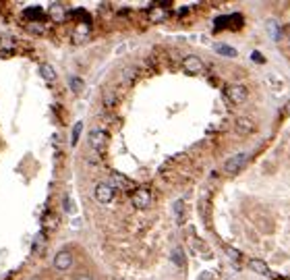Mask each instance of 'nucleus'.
<instances>
[{
	"label": "nucleus",
	"mask_w": 290,
	"mask_h": 280,
	"mask_svg": "<svg viewBox=\"0 0 290 280\" xmlns=\"http://www.w3.org/2000/svg\"><path fill=\"white\" fill-rule=\"evenodd\" d=\"M247 162H249V154L247 152H239V154L230 156V158L224 162V170L228 175H237V173H240V170L247 166Z\"/></svg>",
	"instance_id": "f257e3e1"
},
{
	"label": "nucleus",
	"mask_w": 290,
	"mask_h": 280,
	"mask_svg": "<svg viewBox=\"0 0 290 280\" xmlns=\"http://www.w3.org/2000/svg\"><path fill=\"white\" fill-rule=\"evenodd\" d=\"M114 187L110 183H98L96 189H93V197H96L98 204H110L114 199Z\"/></svg>",
	"instance_id": "f03ea898"
},
{
	"label": "nucleus",
	"mask_w": 290,
	"mask_h": 280,
	"mask_svg": "<svg viewBox=\"0 0 290 280\" xmlns=\"http://www.w3.org/2000/svg\"><path fill=\"white\" fill-rule=\"evenodd\" d=\"M247 96H249V91L242 83H232L226 88V98H228L232 104H242L247 100Z\"/></svg>",
	"instance_id": "7ed1b4c3"
},
{
	"label": "nucleus",
	"mask_w": 290,
	"mask_h": 280,
	"mask_svg": "<svg viewBox=\"0 0 290 280\" xmlns=\"http://www.w3.org/2000/svg\"><path fill=\"white\" fill-rule=\"evenodd\" d=\"M131 201L137 210H147L152 204V191L145 189V187H139V189H135V193H133Z\"/></svg>",
	"instance_id": "20e7f679"
},
{
	"label": "nucleus",
	"mask_w": 290,
	"mask_h": 280,
	"mask_svg": "<svg viewBox=\"0 0 290 280\" xmlns=\"http://www.w3.org/2000/svg\"><path fill=\"white\" fill-rule=\"evenodd\" d=\"M68 268H73V253H70L68 249H60V251L54 255V270L67 272Z\"/></svg>",
	"instance_id": "39448f33"
},
{
	"label": "nucleus",
	"mask_w": 290,
	"mask_h": 280,
	"mask_svg": "<svg viewBox=\"0 0 290 280\" xmlns=\"http://www.w3.org/2000/svg\"><path fill=\"white\" fill-rule=\"evenodd\" d=\"M87 141H89V147H91L93 152H102V150L106 147V141H108L106 131H102V129H91Z\"/></svg>",
	"instance_id": "423d86ee"
},
{
	"label": "nucleus",
	"mask_w": 290,
	"mask_h": 280,
	"mask_svg": "<svg viewBox=\"0 0 290 280\" xmlns=\"http://www.w3.org/2000/svg\"><path fill=\"white\" fill-rule=\"evenodd\" d=\"M183 69L189 75H199L201 71H203V60L199 58V56H185V60H183Z\"/></svg>",
	"instance_id": "0eeeda50"
},
{
	"label": "nucleus",
	"mask_w": 290,
	"mask_h": 280,
	"mask_svg": "<svg viewBox=\"0 0 290 280\" xmlns=\"http://www.w3.org/2000/svg\"><path fill=\"white\" fill-rule=\"evenodd\" d=\"M48 15H50V19H54L56 23H62V21L67 19V9L60 2H52L48 6Z\"/></svg>",
	"instance_id": "6e6552de"
},
{
	"label": "nucleus",
	"mask_w": 290,
	"mask_h": 280,
	"mask_svg": "<svg viewBox=\"0 0 290 280\" xmlns=\"http://www.w3.org/2000/svg\"><path fill=\"white\" fill-rule=\"evenodd\" d=\"M237 131L240 135L251 133V131H255V121L249 119V116H239L237 119Z\"/></svg>",
	"instance_id": "1a4fd4ad"
},
{
	"label": "nucleus",
	"mask_w": 290,
	"mask_h": 280,
	"mask_svg": "<svg viewBox=\"0 0 290 280\" xmlns=\"http://www.w3.org/2000/svg\"><path fill=\"white\" fill-rule=\"evenodd\" d=\"M265 31H268V35L273 42L282 40V27H280V23L276 19H268V23H265Z\"/></svg>",
	"instance_id": "9d476101"
},
{
	"label": "nucleus",
	"mask_w": 290,
	"mask_h": 280,
	"mask_svg": "<svg viewBox=\"0 0 290 280\" xmlns=\"http://www.w3.org/2000/svg\"><path fill=\"white\" fill-rule=\"evenodd\" d=\"M249 268L253 272H257V274H261V276H272L270 266L265 262H261V260H249Z\"/></svg>",
	"instance_id": "9b49d317"
},
{
	"label": "nucleus",
	"mask_w": 290,
	"mask_h": 280,
	"mask_svg": "<svg viewBox=\"0 0 290 280\" xmlns=\"http://www.w3.org/2000/svg\"><path fill=\"white\" fill-rule=\"evenodd\" d=\"M214 48H216L218 54H222V56H226V58H234L239 54L237 48H234V46H228V44H216Z\"/></svg>",
	"instance_id": "f8f14e48"
},
{
	"label": "nucleus",
	"mask_w": 290,
	"mask_h": 280,
	"mask_svg": "<svg viewBox=\"0 0 290 280\" xmlns=\"http://www.w3.org/2000/svg\"><path fill=\"white\" fill-rule=\"evenodd\" d=\"M40 73H42V77H44L46 81H50V83L56 81V71H54L50 65H42L40 67Z\"/></svg>",
	"instance_id": "ddd939ff"
},
{
	"label": "nucleus",
	"mask_w": 290,
	"mask_h": 280,
	"mask_svg": "<svg viewBox=\"0 0 290 280\" xmlns=\"http://www.w3.org/2000/svg\"><path fill=\"white\" fill-rule=\"evenodd\" d=\"M81 131H83V122H75V127H73V135H70V143L77 145V141H79V137H81Z\"/></svg>",
	"instance_id": "4468645a"
},
{
	"label": "nucleus",
	"mask_w": 290,
	"mask_h": 280,
	"mask_svg": "<svg viewBox=\"0 0 290 280\" xmlns=\"http://www.w3.org/2000/svg\"><path fill=\"white\" fill-rule=\"evenodd\" d=\"M83 79L81 77H70V89H73L75 93H81L83 91Z\"/></svg>",
	"instance_id": "2eb2a0df"
},
{
	"label": "nucleus",
	"mask_w": 290,
	"mask_h": 280,
	"mask_svg": "<svg viewBox=\"0 0 290 280\" xmlns=\"http://www.w3.org/2000/svg\"><path fill=\"white\" fill-rule=\"evenodd\" d=\"M172 260L176 262V266H180V268L185 266V255H183V251H180V249H174V251H172Z\"/></svg>",
	"instance_id": "dca6fc26"
},
{
	"label": "nucleus",
	"mask_w": 290,
	"mask_h": 280,
	"mask_svg": "<svg viewBox=\"0 0 290 280\" xmlns=\"http://www.w3.org/2000/svg\"><path fill=\"white\" fill-rule=\"evenodd\" d=\"M265 79H268V81H272V83H273L272 88L276 89V91H278V89L282 88V85H284V79H278V77H273V75H268V77H265Z\"/></svg>",
	"instance_id": "f3484780"
},
{
	"label": "nucleus",
	"mask_w": 290,
	"mask_h": 280,
	"mask_svg": "<svg viewBox=\"0 0 290 280\" xmlns=\"http://www.w3.org/2000/svg\"><path fill=\"white\" fill-rule=\"evenodd\" d=\"M27 29L31 34H44V25H40V23H29Z\"/></svg>",
	"instance_id": "a211bd4d"
},
{
	"label": "nucleus",
	"mask_w": 290,
	"mask_h": 280,
	"mask_svg": "<svg viewBox=\"0 0 290 280\" xmlns=\"http://www.w3.org/2000/svg\"><path fill=\"white\" fill-rule=\"evenodd\" d=\"M152 17H154V21H162L164 17H166V13L160 11V9H155V11H152Z\"/></svg>",
	"instance_id": "6ab92c4d"
},
{
	"label": "nucleus",
	"mask_w": 290,
	"mask_h": 280,
	"mask_svg": "<svg viewBox=\"0 0 290 280\" xmlns=\"http://www.w3.org/2000/svg\"><path fill=\"white\" fill-rule=\"evenodd\" d=\"M65 210H67L68 214L75 212V206H73V201H70V199H65Z\"/></svg>",
	"instance_id": "aec40b11"
},
{
	"label": "nucleus",
	"mask_w": 290,
	"mask_h": 280,
	"mask_svg": "<svg viewBox=\"0 0 290 280\" xmlns=\"http://www.w3.org/2000/svg\"><path fill=\"white\" fill-rule=\"evenodd\" d=\"M284 114H288V116H290V100L284 104Z\"/></svg>",
	"instance_id": "412c9836"
},
{
	"label": "nucleus",
	"mask_w": 290,
	"mask_h": 280,
	"mask_svg": "<svg viewBox=\"0 0 290 280\" xmlns=\"http://www.w3.org/2000/svg\"><path fill=\"white\" fill-rule=\"evenodd\" d=\"M75 280H93V278H91V276H85V274H81V276H77Z\"/></svg>",
	"instance_id": "4be33fe9"
},
{
	"label": "nucleus",
	"mask_w": 290,
	"mask_h": 280,
	"mask_svg": "<svg viewBox=\"0 0 290 280\" xmlns=\"http://www.w3.org/2000/svg\"><path fill=\"white\" fill-rule=\"evenodd\" d=\"M29 280H40V278H37V276H34V278H29Z\"/></svg>",
	"instance_id": "5701e85b"
}]
</instances>
